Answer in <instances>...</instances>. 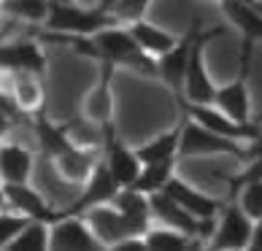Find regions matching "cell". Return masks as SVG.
I'll use <instances>...</instances> for the list:
<instances>
[{
    "label": "cell",
    "mask_w": 262,
    "mask_h": 251,
    "mask_svg": "<svg viewBox=\"0 0 262 251\" xmlns=\"http://www.w3.org/2000/svg\"><path fill=\"white\" fill-rule=\"evenodd\" d=\"M95 46H98V62H111L116 67H130V71L157 79V57L141 49L135 35L127 25L116 22L111 27H103L92 35Z\"/></svg>",
    "instance_id": "obj_1"
},
{
    "label": "cell",
    "mask_w": 262,
    "mask_h": 251,
    "mask_svg": "<svg viewBox=\"0 0 262 251\" xmlns=\"http://www.w3.org/2000/svg\"><path fill=\"white\" fill-rule=\"evenodd\" d=\"M119 19L108 11H100L98 6H84V3H57L52 0L49 16H46L43 27L49 33H68V35H95L103 27L116 25Z\"/></svg>",
    "instance_id": "obj_2"
},
{
    "label": "cell",
    "mask_w": 262,
    "mask_h": 251,
    "mask_svg": "<svg viewBox=\"0 0 262 251\" xmlns=\"http://www.w3.org/2000/svg\"><path fill=\"white\" fill-rule=\"evenodd\" d=\"M246 146L244 141H232L227 135H219L208 127L198 124L195 119L184 122L181 130V143H179V159H192V157H219V154H227V157H235L244 162L246 159Z\"/></svg>",
    "instance_id": "obj_3"
},
{
    "label": "cell",
    "mask_w": 262,
    "mask_h": 251,
    "mask_svg": "<svg viewBox=\"0 0 262 251\" xmlns=\"http://www.w3.org/2000/svg\"><path fill=\"white\" fill-rule=\"evenodd\" d=\"M251 54H254V43L241 41V65H238L235 79L216 86V98H213V105H219L227 117L238 122H254L251 119V89H249Z\"/></svg>",
    "instance_id": "obj_4"
},
{
    "label": "cell",
    "mask_w": 262,
    "mask_h": 251,
    "mask_svg": "<svg viewBox=\"0 0 262 251\" xmlns=\"http://www.w3.org/2000/svg\"><path fill=\"white\" fill-rule=\"evenodd\" d=\"M176 108L184 113V117L195 119L198 124H203V127H208L213 132L219 135H227V138L232 141H244V143H251L259 138L262 132V124L259 122H238L227 117L225 111L219 108V105L213 103H189V100H181L176 103Z\"/></svg>",
    "instance_id": "obj_5"
},
{
    "label": "cell",
    "mask_w": 262,
    "mask_h": 251,
    "mask_svg": "<svg viewBox=\"0 0 262 251\" xmlns=\"http://www.w3.org/2000/svg\"><path fill=\"white\" fill-rule=\"evenodd\" d=\"M203 30L200 19H192L189 30L179 35V43L170 52H165L157 57V79L168 86L173 95V103L184 100V79H187V65H189V54L195 46V38Z\"/></svg>",
    "instance_id": "obj_6"
},
{
    "label": "cell",
    "mask_w": 262,
    "mask_h": 251,
    "mask_svg": "<svg viewBox=\"0 0 262 251\" xmlns=\"http://www.w3.org/2000/svg\"><path fill=\"white\" fill-rule=\"evenodd\" d=\"M216 35H222V27L200 30L195 38L189 65H187V79H184V100H189V103H213V98H216V84H213L208 65H206V46Z\"/></svg>",
    "instance_id": "obj_7"
},
{
    "label": "cell",
    "mask_w": 262,
    "mask_h": 251,
    "mask_svg": "<svg viewBox=\"0 0 262 251\" xmlns=\"http://www.w3.org/2000/svg\"><path fill=\"white\" fill-rule=\"evenodd\" d=\"M81 216L86 219V224L92 227V233H95V238L100 240V246H108V248H116L122 240L143 235L149 230V227L138 224V221L127 219L114 202H108V206H95V208L86 211V214H81Z\"/></svg>",
    "instance_id": "obj_8"
},
{
    "label": "cell",
    "mask_w": 262,
    "mask_h": 251,
    "mask_svg": "<svg viewBox=\"0 0 262 251\" xmlns=\"http://www.w3.org/2000/svg\"><path fill=\"white\" fill-rule=\"evenodd\" d=\"M122 187L116 184V178L111 176V170H108V165H105V159L100 157V162L95 165V170H92V176L81 184V195L76 197L68 208H62V211H54V219H60V216H81V214H86L90 208H95V206H108V202H114V197H116V192H119ZM52 219V221H54Z\"/></svg>",
    "instance_id": "obj_9"
},
{
    "label": "cell",
    "mask_w": 262,
    "mask_h": 251,
    "mask_svg": "<svg viewBox=\"0 0 262 251\" xmlns=\"http://www.w3.org/2000/svg\"><path fill=\"white\" fill-rule=\"evenodd\" d=\"M103 159H105V165H108L111 176L116 178L119 187H133L135 178L143 170V159L138 157V151L127 149L116 138L114 124H105L103 127Z\"/></svg>",
    "instance_id": "obj_10"
},
{
    "label": "cell",
    "mask_w": 262,
    "mask_h": 251,
    "mask_svg": "<svg viewBox=\"0 0 262 251\" xmlns=\"http://www.w3.org/2000/svg\"><path fill=\"white\" fill-rule=\"evenodd\" d=\"M251 230H254V219H251L238 202L225 206L216 219V230L208 240V248H249Z\"/></svg>",
    "instance_id": "obj_11"
},
{
    "label": "cell",
    "mask_w": 262,
    "mask_h": 251,
    "mask_svg": "<svg viewBox=\"0 0 262 251\" xmlns=\"http://www.w3.org/2000/svg\"><path fill=\"white\" fill-rule=\"evenodd\" d=\"M49 248L54 251H90L100 248V240L95 238L92 227L84 216H60L52 221Z\"/></svg>",
    "instance_id": "obj_12"
},
{
    "label": "cell",
    "mask_w": 262,
    "mask_h": 251,
    "mask_svg": "<svg viewBox=\"0 0 262 251\" xmlns=\"http://www.w3.org/2000/svg\"><path fill=\"white\" fill-rule=\"evenodd\" d=\"M116 73V65L111 62H100V76L92 84V89L84 98V117L105 127L114 124V89H111V79Z\"/></svg>",
    "instance_id": "obj_13"
},
{
    "label": "cell",
    "mask_w": 262,
    "mask_h": 251,
    "mask_svg": "<svg viewBox=\"0 0 262 251\" xmlns=\"http://www.w3.org/2000/svg\"><path fill=\"white\" fill-rule=\"evenodd\" d=\"M149 202H151V219L157 221V224H168V227H176L181 233H187L192 238H198L200 233V219L192 216L187 208L176 202L168 192H151L149 195Z\"/></svg>",
    "instance_id": "obj_14"
},
{
    "label": "cell",
    "mask_w": 262,
    "mask_h": 251,
    "mask_svg": "<svg viewBox=\"0 0 262 251\" xmlns=\"http://www.w3.org/2000/svg\"><path fill=\"white\" fill-rule=\"evenodd\" d=\"M165 192H168V195H170L173 200H176V202H181V206L187 208L192 216H198V219L219 216V214H222V208L227 206L225 200L206 195V192L195 189V187L189 184V181H184V178H179V176H173V178L168 181Z\"/></svg>",
    "instance_id": "obj_15"
},
{
    "label": "cell",
    "mask_w": 262,
    "mask_h": 251,
    "mask_svg": "<svg viewBox=\"0 0 262 251\" xmlns=\"http://www.w3.org/2000/svg\"><path fill=\"white\" fill-rule=\"evenodd\" d=\"M0 67L8 73L27 71L35 76L46 73V57L35 41H11L0 46Z\"/></svg>",
    "instance_id": "obj_16"
},
{
    "label": "cell",
    "mask_w": 262,
    "mask_h": 251,
    "mask_svg": "<svg viewBox=\"0 0 262 251\" xmlns=\"http://www.w3.org/2000/svg\"><path fill=\"white\" fill-rule=\"evenodd\" d=\"M54 162V170L68 181V184H84L86 178L92 176L95 165H98V149H90V146H68L62 154H57L52 159Z\"/></svg>",
    "instance_id": "obj_17"
},
{
    "label": "cell",
    "mask_w": 262,
    "mask_h": 251,
    "mask_svg": "<svg viewBox=\"0 0 262 251\" xmlns=\"http://www.w3.org/2000/svg\"><path fill=\"white\" fill-rule=\"evenodd\" d=\"M0 187L6 192L8 206L19 211V214L33 216V219H46V221L54 219V208L43 200V195L35 187H30V181H6Z\"/></svg>",
    "instance_id": "obj_18"
},
{
    "label": "cell",
    "mask_w": 262,
    "mask_h": 251,
    "mask_svg": "<svg viewBox=\"0 0 262 251\" xmlns=\"http://www.w3.org/2000/svg\"><path fill=\"white\" fill-rule=\"evenodd\" d=\"M219 8L225 19L241 33V41L262 43V8L241 3V0H219Z\"/></svg>",
    "instance_id": "obj_19"
},
{
    "label": "cell",
    "mask_w": 262,
    "mask_h": 251,
    "mask_svg": "<svg viewBox=\"0 0 262 251\" xmlns=\"http://www.w3.org/2000/svg\"><path fill=\"white\" fill-rule=\"evenodd\" d=\"M33 130H35V138L41 143V151L46 159H54L57 154H62L68 146H73V138L68 132V124H54L43 117V108L35 113L33 119Z\"/></svg>",
    "instance_id": "obj_20"
},
{
    "label": "cell",
    "mask_w": 262,
    "mask_h": 251,
    "mask_svg": "<svg viewBox=\"0 0 262 251\" xmlns=\"http://www.w3.org/2000/svg\"><path fill=\"white\" fill-rule=\"evenodd\" d=\"M33 154L19 143H0V184L6 181H30Z\"/></svg>",
    "instance_id": "obj_21"
},
{
    "label": "cell",
    "mask_w": 262,
    "mask_h": 251,
    "mask_svg": "<svg viewBox=\"0 0 262 251\" xmlns=\"http://www.w3.org/2000/svg\"><path fill=\"white\" fill-rule=\"evenodd\" d=\"M181 130H184V122L179 119L170 130H165L160 135L149 138L146 143H141L138 149V157L143 162H162V159H179V143H181Z\"/></svg>",
    "instance_id": "obj_22"
},
{
    "label": "cell",
    "mask_w": 262,
    "mask_h": 251,
    "mask_svg": "<svg viewBox=\"0 0 262 251\" xmlns=\"http://www.w3.org/2000/svg\"><path fill=\"white\" fill-rule=\"evenodd\" d=\"M127 27L133 30L135 41L141 43V49L149 52L151 57H160V54H165V52H170L173 46L179 43V35L162 30V27L146 22V19H138V22H133V25H127Z\"/></svg>",
    "instance_id": "obj_23"
},
{
    "label": "cell",
    "mask_w": 262,
    "mask_h": 251,
    "mask_svg": "<svg viewBox=\"0 0 262 251\" xmlns=\"http://www.w3.org/2000/svg\"><path fill=\"white\" fill-rule=\"evenodd\" d=\"M11 79H14V98L19 100V105H22L27 113H38V111H41L43 108L41 76L27 73V71H14Z\"/></svg>",
    "instance_id": "obj_24"
},
{
    "label": "cell",
    "mask_w": 262,
    "mask_h": 251,
    "mask_svg": "<svg viewBox=\"0 0 262 251\" xmlns=\"http://www.w3.org/2000/svg\"><path fill=\"white\" fill-rule=\"evenodd\" d=\"M114 206L119 208L127 219L138 221V224H143V227H151L149 224L151 221V202H149L146 192H141L135 187H122L114 197Z\"/></svg>",
    "instance_id": "obj_25"
},
{
    "label": "cell",
    "mask_w": 262,
    "mask_h": 251,
    "mask_svg": "<svg viewBox=\"0 0 262 251\" xmlns=\"http://www.w3.org/2000/svg\"><path fill=\"white\" fill-rule=\"evenodd\" d=\"M49 235H52V221L30 219L6 248H11V251H43V248H49Z\"/></svg>",
    "instance_id": "obj_26"
},
{
    "label": "cell",
    "mask_w": 262,
    "mask_h": 251,
    "mask_svg": "<svg viewBox=\"0 0 262 251\" xmlns=\"http://www.w3.org/2000/svg\"><path fill=\"white\" fill-rule=\"evenodd\" d=\"M176 162L179 159H162V162H143V170L141 176L135 178V189L146 192V195H151V192H162L165 187H168V181L176 176Z\"/></svg>",
    "instance_id": "obj_27"
},
{
    "label": "cell",
    "mask_w": 262,
    "mask_h": 251,
    "mask_svg": "<svg viewBox=\"0 0 262 251\" xmlns=\"http://www.w3.org/2000/svg\"><path fill=\"white\" fill-rule=\"evenodd\" d=\"M52 0H0V11L22 19V22L30 25H43L46 16H49Z\"/></svg>",
    "instance_id": "obj_28"
},
{
    "label": "cell",
    "mask_w": 262,
    "mask_h": 251,
    "mask_svg": "<svg viewBox=\"0 0 262 251\" xmlns=\"http://www.w3.org/2000/svg\"><path fill=\"white\" fill-rule=\"evenodd\" d=\"M198 238H192L187 233H181L176 227H168V224H157V227H149L143 233V243L146 248H187L192 246Z\"/></svg>",
    "instance_id": "obj_29"
},
{
    "label": "cell",
    "mask_w": 262,
    "mask_h": 251,
    "mask_svg": "<svg viewBox=\"0 0 262 251\" xmlns=\"http://www.w3.org/2000/svg\"><path fill=\"white\" fill-rule=\"evenodd\" d=\"M254 181H262V154L244 159V168H241V170L235 173V176H230V178H227V184H230V195H235V192H238L241 187L254 184Z\"/></svg>",
    "instance_id": "obj_30"
},
{
    "label": "cell",
    "mask_w": 262,
    "mask_h": 251,
    "mask_svg": "<svg viewBox=\"0 0 262 251\" xmlns=\"http://www.w3.org/2000/svg\"><path fill=\"white\" fill-rule=\"evenodd\" d=\"M238 206L246 211L251 219H262V181H254V184H246L235 192Z\"/></svg>",
    "instance_id": "obj_31"
},
{
    "label": "cell",
    "mask_w": 262,
    "mask_h": 251,
    "mask_svg": "<svg viewBox=\"0 0 262 251\" xmlns=\"http://www.w3.org/2000/svg\"><path fill=\"white\" fill-rule=\"evenodd\" d=\"M149 6H151V0H119L114 8V16L119 19L122 25H133V22H138V19L146 16Z\"/></svg>",
    "instance_id": "obj_32"
},
{
    "label": "cell",
    "mask_w": 262,
    "mask_h": 251,
    "mask_svg": "<svg viewBox=\"0 0 262 251\" xmlns=\"http://www.w3.org/2000/svg\"><path fill=\"white\" fill-rule=\"evenodd\" d=\"M33 216H25V214H19V211H16V214H3V211H0V248L11 243V240L16 238V233Z\"/></svg>",
    "instance_id": "obj_33"
},
{
    "label": "cell",
    "mask_w": 262,
    "mask_h": 251,
    "mask_svg": "<svg viewBox=\"0 0 262 251\" xmlns=\"http://www.w3.org/2000/svg\"><path fill=\"white\" fill-rule=\"evenodd\" d=\"M249 248H262V219H257V221H254V230H251Z\"/></svg>",
    "instance_id": "obj_34"
},
{
    "label": "cell",
    "mask_w": 262,
    "mask_h": 251,
    "mask_svg": "<svg viewBox=\"0 0 262 251\" xmlns=\"http://www.w3.org/2000/svg\"><path fill=\"white\" fill-rule=\"evenodd\" d=\"M11 127H14V122H11V117H8L6 111H0V141H3L6 135L11 132Z\"/></svg>",
    "instance_id": "obj_35"
},
{
    "label": "cell",
    "mask_w": 262,
    "mask_h": 251,
    "mask_svg": "<svg viewBox=\"0 0 262 251\" xmlns=\"http://www.w3.org/2000/svg\"><path fill=\"white\" fill-rule=\"evenodd\" d=\"M116 3H119V0H98V8H100V11H108V14H114Z\"/></svg>",
    "instance_id": "obj_36"
},
{
    "label": "cell",
    "mask_w": 262,
    "mask_h": 251,
    "mask_svg": "<svg viewBox=\"0 0 262 251\" xmlns=\"http://www.w3.org/2000/svg\"><path fill=\"white\" fill-rule=\"evenodd\" d=\"M241 3H249V6H257V8H262V0H241Z\"/></svg>",
    "instance_id": "obj_37"
},
{
    "label": "cell",
    "mask_w": 262,
    "mask_h": 251,
    "mask_svg": "<svg viewBox=\"0 0 262 251\" xmlns=\"http://www.w3.org/2000/svg\"><path fill=\"white\" fill-rule=\"evenodd\" d=\"M57 3H71V0H57Z\"/></svg>",
    "instance_id": "obj_38"
},
{
    "label": "cell",
    "mask_w": 262,
    "mask_h": 251,
    "mask_svg": "<svg viewBox=\"0 0 262 251\" xmlns=\"http://www.w3.org/2000/svg\"><path fill=\"white\" fill-rule=\"evenodd\" d=\"M211 3H219V0H211Z\"/></svg>",
    "instance_id": "obj_39"
},
{
    "label": "cell",
    "mask_w": 262,
    "mask_h": 251,
    "mask_svg": "<svg viewBox=\"0 0 262 251\" xmlns=\"http://www.w3.org/2000/svg\"><path fill=\"white\" fill-rule=\"evenodd\" d=\"M0 73H3V67H0Z\"/></svg>",
    "instance_id": "obj_40"
}]
</instances>
